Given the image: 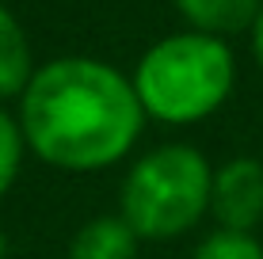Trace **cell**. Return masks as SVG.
<instances>
[{
  "label": "cell",
  "instance_id": "obj_1",
  "mask_svg": "<svg viewBox=\"0 0 263 259\" xmlns=\"http://www.w3.org/2000/svg\"><path fill=\"white\" fill-rule=\"evenodd\" d=\"M145 126L134 80L99 57L46 61L20 95V130L39 160L61 172L111 168L138 145Z\"/></svg>",
  "mask_w": 263,
  "mask_h": 259
},
{
  "label": "cell",
  "instance_id": "obj_2",
  "mask_svg": "<svg viewBox=\"0 0 263 259\" xmlns=\"http://www.w3.org/2000/svg\"><path fill=\"white\" fill-rule=\"evenodd\" d=\"M130 80L145 118L168 126H195L229 99L237 84V61L225 38L179 31L153 42Z\"/></svg>",
  "mask_w": 263,
  "mask_h": 259
},
{
  "label": "cell",
  "instance_id": "obj_3",
  "mask_svg": "<svg viewBox=\"0 0 263 259\" xmlns=\"http://www.w3.org/2000/svg\"><path fill=\"white\" fill-rule=\"evenodd\" d=\"M214 168L191 145H160L126 172L119 210L141 240H172L210 213Z\"/></svg>",
  "mask_w": 263,
  "mask_h": 259
},
{
  "label": "cell",
  "instance_id": "obj_4",
  "mask_svg": "<svg viewBox=\"0 0 263 259\" xmlns=\"http://www.w3.org/2000/svg\"><path fill=\"white\" fill-rule=\"evenodd\" d=\"M210 213L225 233H252L263 221V164L252 156H237L214 168Z\"/></svg>",
  "mask_w": 263,
  "mask_h": 259
},
{
  "label": "cell",
  "instance_id": "obj_5",
  "mask_svg": "<svg viewBox=\"0 0 263 259\" xmlns=\"http://www.w3.org/2000/svg\"><path fill=\"white\" fill-rule=\"evenodd\" d=\"M179 15L198 34L229 38V34L252 31L263 12V0H176Z\"/></svg>",
  "mask_w": 263,
  "mask_h": 259
},
{
  "label": "cell",
  "instance_id": "obj_6",
  "mask_svg": "<svg viewBox=\"0 0 263 259\" xmlns=\"http://www.w3.org/2000/svg\"><path fill=\"white\" fill-rule=\"evenodd\" d=\"M141 236L122 221V213H103L77 229L69 259H138Z\"/></svg>",
  "mask_w": 263,
  "mask_h": 259
},
{
  "label": "cell",
  "instance_id": "obj_7",
  "mask_svg": "<svg viewBox=\"0 0 263 259\" xmlns=\"http://www.w3.org/2000/svg\"><path fill=\"white\" fill-rule=\"evenodd\" d=\"M34 76V53L23 23L0 4V99L23 95Z\"/></svg>",
  "mask_w": 263,
  "mask_h": 259
},
{
  "label": "cell",
  "instance_id": "obj_8",
  "mask_svg": "<svg viewBox=\"0 0 263 259\" xmlns=\"http://www.w3.org/2000/svg\"><path fill=\"white\" fill-rule=\"evenodd\" d=\"M23 153H27V141H23L20 118H12V114L0 107V198L12 191L15 180H20Z\"/></svg>",
  "mask_w": 263,
  "mask_h": 259
},
{
  "label": "cell",
  "instance_id": "obj_9",
  "mask_svg": "<svg viewBox=\"0 0 263 259\" xmlns=\"http://www.w3.org/2000/svg\"><path fill=\"white\" fill-rule=\"evenodd\" d=\"M191 259H263V244L252 233H225V229H217L195 248Z\"/></svg>",
  "mask_w": 263,
  "mask_h": 259
},
{
  "label": "cell",
  "instance_id": "obj_10",
  "mask_svg": "<svg viewBox=\"0 0 263 259\" xmlns=\"http://www.w3.org/2000/svg\"><path fill=\"white\" fill-rule=\"evenodd\" d=\"M252 50H256V61H259V69H263V12H259L256 27H252Z\"/></svg>",
  "mask_w": 263,
  "mask_h": 259
},
{
  "label": "cell",
  "instance_id": "obj_11",
  "mask_svg": "<svg viewBox=\"0 0 263 259\" xmlns=\"http://www.w3.org/2000/svg\"><path fill=\"white\" fill-rule=\"evenodd\" d=\"M8 255V236H4V229H0V259Z\"/></svg>",
  "mask_w": 263,
  "mask_h": 259
}]
</instances>
